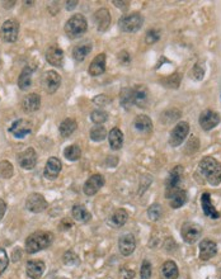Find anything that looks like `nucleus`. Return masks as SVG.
I'll return each mask as SVG.
<instances>
[{
    "instance_id": "1",
    "label": "nucleus",
    "mask_w": 221,
    "mask_h": 279,
    "mask_svg": "<svg viewBox=\"0 0 221 279\" xmlns=\"http://www.w3.org/2000/svg\"><path fill=\"white\" fill-rule=\"evenodd\" d=\"M199 170L205 177L207 183L214 187L221 183V162H219L215 158H203L199 164Z\"/></svg>"
},
{
    "instance_id": "49",
    "label": "nucleus",
    "mask_w": 221,
    "mask_h": 279,
    "mask_svg": "<svg viewBox=\"0 0 221 279\" xmlns=\"http://www.w3.org/2000/svg\"><path fill=\"white\" fill-rule=\"evenodd\" d=\"M5 211H6L5 202H4L3 199H0V219H3V216H4V213H5Z\"/></svg>"
},
{
    "instance_id": "35",
    "label": "nucleus",
    "mask_w": 221,
    "mask_h": 279,
    "mask_svg": "<svg viewBox=\"0 0 221 279\" xmlns=\"http://www.w3.org/2000/svg\"><path fill=\"white\" fill-rule=\"evenodd\" d=\"M107 137V131L102 124H97L90 130V139L95 142H101Z\"/></svg>"
},
{
    "instance_id": "37",
    "label": "nucleus",
    "mask_w": 221,
    "mask_h": 279,
    "mask_svg": "<svg viewBox=\"0 0 221 279\" xmlns=\"http://www.w3.org/2000/svg\"><path fill=\"white\" fill-rule=\"evenodd\" d=\"M161 215H163V207L159 203H154V204L149 207L148 216L152 221H158L161 217Z\"/></svg>"
},
{
    "instance_id": "26",
    "label": "nucleus",
    "mask_w": 221,
    "mask_h": 279,
    "mask_svg": "<svg viewBox=\"0 0 221 279\" xmlns=\"http://www.w3.org/2000/svg\"><path fill=\"white\" fill-rule=\"evenodd\" d=\"M161 276L164 279H177L179 276L177 264L173 260H167L163 266H161Z\"/></svg>"
},
{
    "instance_id": "24",
    "label": "nucleus",
    "mask_w": 221,
    "mask_h": 279,
    "mask_svg": "<svg viewBox=\"0 0 221 279\" xmlns=\"http://www.w3.org/2000/svg\"><path fill=\"white\" fill-rule=\"evenodd\" d=\"M94 22L97 24L98 31L103 32L110 27V14L107 9H99L94 13Z\"/></svg>"
},
{
    "instance_id": "46",
    "label": "nucleus",
    "mask_w": 221,
    "mask_h": 279,
    "mask_svg": "<svg viewBox=\"0 0 221 279\" xmlns=\"http://www.w3.org/2000/svg\"><path fill=\"white\" fill-rule=\"evenodd\" d=\"M121 277H122V279H133L135 272L133 269H122L121 270Z\"/></svg>"
},
{
    "instance_id": "2",
    "label": "nucleus",
    "mask_w": 221,
    "mask_h": 279,
    "mask_svg": "<svg viewBox=\"0 0 221 279\" xmlns=\"http://www.w3.org/2000/svg\"><path fill=\"white\" fill-rule=\"evenodd\" d=\"M54 235L47 231H37L29 235L25 240V250L29 254H35L48 247L52 242Z\"/></svg>"
},
{
    "instance_id": "19",
    "label": "nucleus",
    "mask_w": 221,
    "mask_h": 279,
    "mask_svg": "<svg viewBox=\"0 0 221 279\" xmlns=\"http://www.w3.org/2000/svg\"><path fill=\"white\" fill-rule=\"evenodd\" d=\"M201 206H202L203 213L211 219H220V212H218V209L214 207L211 202V196L210 193H203L201 196Z\"/></svg>"
},
{
    "instance_id": "44",
    "label": "nucleus",
    "mask_w": 221,
    "mask_h": 279,
    "mask_svg": "<svg viewBox=\"0 0 221 279\" xmlns=\"http://www.w3.org/2000/svg\"><path fill=\"white\" fill-rule=\"evenodd\" d=\"M203 74H205V70H203V67L199 66V65H196V66L193 67L192 75L195 76V79L201 80L203 78Z\"/></svg>"
},
{
    "instance_id": "39",
    "label": "nucleus",
    "mask_w": 221,
    "mask_h": 279,
    "mask_svg": "<svg viewBox=\"0 0 221 279\" xmlns=\"http://www.w3.org/2000/svg\"><path fill=\"white\" fill-rule=\"evenodd\" d=\"M153 273V265L149 260H144L141 264V269H140V277L141 279H150Z\"/></svg>"
},
{
    "instance_id": "41",
    "label": "nucleus",
    "mask_w": 221,
    "mask_h": 279,
    "mask_svg": "<svg viewBox=\"0 0 221 279\" xmlns=\"http://www.w3.org/2000/svg\"><path fill=\"white\" fill-rule=\"evenodd\" d=\"M160 38V33H159L158 29H150V31L146 33V43L153 44L158 41Z\"/></svg>"
},
{
    "instance_id": "25",
    "label": "nucleus",
    "mask_w": 221,
    "mask_h": 279,
    "mask_svg": "<svg viewBox=\"0 0 221 279\" xmlns=\"http://www.w3.org/2000/svg\"><path fill=\"white\" fill-rule=\"evenodd\" d=\"M133 126L139 132L149 133L153 130V122L150 117H148L146 114H140L133 120Z\"/></svg>"
},
{
    "instance_id": "21",
    "label": "nucleus",
    "mask_w": 221,
    "mask_h": 279,
    "mask_svg": "<svg viewBox=\"0 0 221 279\" xmlns=\"http://www.w3.org/2000/svg\"><path fill=\"white\" fill-rule=\"evenodd\" d=\"M106 71V55L99 54L95 56L94 60L90 62V66L88 69V73L90 76H99Z\"/></svg>"
},
{
    "instance_id": "27",
    "label": "nucleus",
    "mask_w": 221,
    "mask_h": 279,
    "mask_svg": "<svg viewBox=\"0 0 221 279\" xmlns=\"http://www.w3.org/2000/svg\"><path fill=\"white\" fill-rule=\"evenodd\" d=\"M108 141L110 146L113 150H120L123 145V133L118 127H114L113 130H110L108 135Z\"/></svg>"
},
{
    "instance_id": "48",
    "label": "nucleus",
    "mask_w": 221,
    "mask_h": 279,
    "mask_svg": "<svg viewBox=\"0 0 221 279\" xmlns=\"http://www.w3.org/2000/svg\"><path fill=\"white\" fill-rule=\"evenodd\" d=\"M71 226H73V222L70 221L69 219H64L63 222H61L60 225H59V227H60L61 230H69Z\"/></svg>"
},
{
    "instance_id": "17",
    "label": "nucleus",
    "mask_w": 221,
    "mask_h": 279,
    "mask_svg": "<svg viewBox=\"0 0 221 279\" xmlns=\"http://www.w3.org/2000/svg\"><path fill=\"white\" fill-rule=\"evenodd\" d=\"M46 60L52 66H61L64 61V51L59 46H50L46 51Z\"/></svg>"
},
{
    "instance_id": "34",
    "label": "nucleus",
    "mask_w": 221,
    "mask_h": 279,
    "mask_svg": "<svg viewBox=\"0 0 221 279\" xmlns=\"http://www.w3.org/2000/svg\"><path fill=\"white\" fill-rule=\"evenodd\" d=\"M64 156H65L67 160H70V161H76V160H79L80 156H82V150H80L79 146L70 145L64 150Z\"/></svg>"
},
{
    "instance_id": "51",
    "label": "nucleus",
    "mask_w": 221,
    "mask_h": 279,
    "mask_svg": "<svg viewBox=\"0 0 221 279\" xmlns=\"http://www.w3.org/2000/svg\"><path fill=\"white\" fill-rule=\"evenodd\" d=\"M57 279H66V278H57Z\"/></svg>"
},
{
    "instance_id": "6",
    "label": "nucleus",
    "mask_w": 221,
    "mask_h": 279,
    "mask_svg": "<svg viewBox=\"0 0 221 279\" xmlns=\"http://www.w3.org/2000/svg\"><path fill=\"white\" fill-rule=\"evenodd\" d=\"M180 235L187 244H195L202 236V227L196 222H186L182 226Z\"/></svg>"
},
{
    "instance_id": "31",
    "label": "nucleus",
    "mask_w": 221,
    "mask_h": 279,
    "mask_svg": "<svg viewBox=\"0 0 221 279\" xmlns=\"http://www.w3.org/2000/svg\"><path fill=\"white\" fill-rule=\"evenodd\" d=\"M76 127H78V124H76L75 120L73 118H67V120H63V123L59 127V131H60V135L63 137H69L70 135L75 132Z\"/></svg>"
},
{
    "instance_id": "42",
    "label": "nucleus",
    "mask_w": 221,
    "mask_h": 279,
    "mask_svg": "<svg viewBox=\"0 0 221 279\" xmlns=\"http://www.w3.org/2000/svg\"><path fill=\"white\" fill-rule=\"evenodd\" d=\"M8 264H9V258H8V254L5 253L4 249H0V274H3V272L6 269Z\"/></svg>"
},
{
    "instance_id": "4",
    "label": "nucleus",
    "mask_w": 221,
    "mask_h": 279,
    "mask_svg": "<svg viewBox=\"0 0 221 279\" xmlns=\"http://www.w3.org/2000/svg\"><path fill=\"white\" fill-rule=\"evenodd\" d=\"M142 23H144V18L140 13H131V14L123 16L118 20V27L122 32L133 33V32L139 31L141 28Z\"/></svg>"
},
{
    "instance_id": "33",
    "label": "nucleus",
    "mask_w": 221,
    "mask_h": 279,
    "mask_svg": "<svg viewBox=\"0 0 221 279\" xmlns=\"http://www.w3.org/2000/svg\"><path fill=\"white\" fill-rule=\"evenodd\" d=\"M31 82H32V70L27 66L23 69L22 74L19 75L18 86L22 89V90H27V89L31 86Z\"/></svg>"
},
{
    "instance_id": "14",
    "label": "nucleus",
    "mask_w": 221,
    "mask_h": 279,
    "mask_svg": "<svg viewBox=\"0 0 221 279\" xmlns=\"http://www.w3.org/2000/svg\"><path fill=\"white\" fill-rule=\"evenodd\" d=\"M9 132L16 139H24L32 132V126L27 120H18L9 127Z\"/></svg>"
},
{
    "instance_id": "7",
    "label": "nucleus",
    "mask_w": 221,
    "mask_h": 279,
    "mask_svg": "<svg viewBox=\"0 0 221 279\" xmlns=\"http://www.w3.org/2000/svg\"><path fill=\"white\" fill-rule=\"evenodd\" d=\"M190 133V124L187 122H179L178 124H176L173 130L171 132V136H169V143H171L172 147H178L179 145H182L186 137L188 136Z\"/></svg>"
},
{
    "instance_id": "8",
    "label": "nucleus",
    "mask_w": 221,
    "mask_h": 279,
    "mask_svg": "<svg viewBox=\"0 0 221 279\" xmlns=\"http://www.w3.org/2000/svg\"><path fill=\"white\" fill-rule=\"evenodd\" d=\"M61 84L60 75L54 71V70H50V71H46V73L42 75V86L46 90V93L48 94H52L59 89Z\"/></svg>"
},
{
    "instance_id": "43",
    "label": "nucleus",
    "mask_w": 221,
    "mask_h": 279,
    "mask_svg": "<svg viewBox=\"0 0 221 279\" xmlns=\"http://www.w3.org/2000/svg\"><path fill=\"white\" fill-rule=\"evenodd\" d=\"M64 263L66 264V265H73V264H76L78 263V257H76L73 251H66L65 255H64Z\"/></svg>"
},
{
    "instance_id": "18",
    "label": "nucleus",
    "mask_w": 221,
    "mask_h": 279,
    "mask_svg": "<svg viewBox=\"0 0 221 279\" xmlns=\"http://www.w3.org/2000/svg\"><path fill=\"white\" fill-rule=\"evenodd\" d=\"M149 99V90L145 85H136L133 88V101L139 108H145Z\"/></svg>"
},
{
    "instance_id": "3",
    "label": "nucleus",
    "mask_w": 221,
    "mask_h": 279,
    "mask_svg": "<svg viewBox=\"0 0 221 279\" xmlns=\"http://www.w3.org/2000/svg\"><path fill=\"white\" fill-rule=\"evenodd\" d=\"M87 28H88V22H87L86 17L82 14H75L65 24V33L67 37L74 40V38H79L80 36L84 35Z\"/></svg>"
},
{
    "instance_id": "28",
    "label": "nucleus",
    "mask_w": 221,
    "mask_h": 279,
    "mask_svg": "<svg viewBox=\"0 0 221 279\" xmlns=\"http://www.w3.org/2000/svg\"><path fill=\"white\" fill-rule=\"evenodd\" d=\"M127 219H129V213H127L126 209L118 208L117 211H114L113 215L110 216V223L113 226V227L118 228L122 227V226L127 222Z\"/></svg>"
},
{
    "instance_id": "13",
    "label": "nucleus",
    "mask_w": 221,
    "mask_h": 279,
    "mask_svg": "<svg viewBox=\"0 0 221 279\" xmlns=\"http://www.w3.org/2000/svg\"><path fill=\"white\" fill-rule=\"evenodd\" d=\"M36 162H37V155H36V151L32 147H28V149L19 154L18 164L21 165V168L25 169V170H32L36 166Z\"/></svg>"
},
{
    "instance_id": "10",
    "label": "nucleus",
    "mask_w": 221,
    "mask_h": 279,
    "mask_svg": "<svg viewBox=\"0 0 221 279\" xmlns=\"http://www.w3.org/2000/svg\"><path fill=\"white\" fill-rule=\"evenodd\" d=\"M199 126L202 127V130L210 131L220 123V116L216 112L207 109V111H203L202 113L199 114Z\"/></svg>"
},
{
    "instance_id": "9",
    "label": "nucleus",
    "mask_w": 221,
    "mask_h": 279,
    "mask_svg": "<svg viewBox=\"0 0 221 279\" xmlns=\"http://www.w3.org/2000/svg\"><path fill=\"white\" fill-rule=\"evenodd\" d=\"M19 33V24L14 19H9L4 22L1 31H0V36L3 38V41L5 42H16L18 38Z\"/></svg>"
},
{
    "instance_id": "38",
    "label": "nucleus",
    "mask_w": 221,
    "mask_h": 279,
    "mask_svg": "<svg viewBox=\"0 0 221 279\" xmlns=\"http://www.w3.org/2000/svg\"><path fill=\"white\" fill-rule=\"evenodd\" d=\"M108 118V114L106 113L105 111H102V109H97V111L92 112L90 114V120H92L93 123L95 124H102L105 123L106 120Z\"/></svg>"
},
{
    "instance_id": "40",
    "label": "nucleus",
    "mask_w": 221,
    "mask_h": 279,
    "mask_svg": "<svg viewBox=\"0 0 221 279\" xmlns=\"http://www.w3.org/2000/svg\"><path fill=\"white\" fill-rule=\"evenodd\" d=\"M13 175V165L9 161L0 162V177L4 179H9Z\"/></svg>"
},
{
    "instance_id": "47",
    "label": "nucleus",
    "mask_w": 221,
    "mask_h": 279,
    "mask_svg": "<svg viewBox=\"0 0 221 279\" xmlns=\"http://www.w3.org/2000/svg\"><path fill=\"white\" fill-rule=\"evenodd\" d=\"M94 103H97V104L99 105H105L107 104V103H110V99H108L106 95H98V97H95L94 98Z\"/></svg>"
},
{
    "instance_id": "12",
    "label": "nucleus",
    "mask_w": 221,
    "mask_h": 279,
    "mask_svg": "<svg viewBox=\"0 0 221 279\" xmlns=\"http://www.w3.org/2000/svg\"><path fill=\"white\" fill-rule=\"evenodd\" d=\"M218 254V245L215 241L205 239L199 244V259L202 261H207Z\"/></svg>"
},
{
    "instance_id": "23",
    "label": "nucleus",
    "mask_w": 221,
    "mask_h": 279,
    "mask_svg": "<svg viewBox=\"0 0 221 279\" xmlns=\"http://www.w3.org/2000/svg\"><path fill=\"white\" fill-rule=\"evenodd\" d=\"M41 105V99L37 94L32 93V94L25 95L22 100V108L25 113H32V112H36Z\"/></svg>"
},
{
    "instance_id": "29",
    "label": "nucleus",
    "mask_w": 221,
    "mask_h": 279,
    "mask_svg": "<svg viewBox=\"0 0 221 279\" xmlns=\"http://www.w3.org/2000/svg\"><path fill=\"white\" fill-rule=\"evenodd\" d=\"M169 202H171V206H172V208H174V209H178V208H180V207L183 206L184 203L187 202V193H186V190H183L182 188L180 189H178V190H176L173 194H172L169 198Z\"/></svg>"
},
{
    "instance_id": "32",
    "label": "nucleus",
    "mask_w": 221,
    "mask_h": 279,
    "mask_svg": "<svg viewBox=\"0 0 221 279\" xmlns=\"http://www.w3.org/2000/svg\"><path fill=\"white\" fill-rule=\"evenodd\" d=\"M73 219L78 222H88L92 219V215L84 206H74L73 208Z\"/></svg>"
},
{
    "instance_id": "45",
    "label": "nucleus",
    "mask_w": 221,
    "mask_h": 279,
    "mask_svg": "<svg viewBox=\"0 0 221 279\" xmlns=\"http://www.w3.org/2000/svg\"><path fill=\"white\" fill-rule=\"evenodd\" d=\"M130 60H131V59H130L129 54H127L126 51H122V52L118 54V61H120L121 63H123V65H129Z\"/></svg>"
},
{
    "instance_id": "30",
    "label": "nucleus",
    "mask_w": 221,
    "mask_h": 279,
    "mask_svg": "<svg viewBox=\"0 0 221 279\" xmlns=\"http://www.w3.org/2000/svg\"><path fill=\"white\" fill-rule=\"evenodd\" d=\"M90 51H92V43L79 44V46H76V47L74 48L73 56L78 62H82V61H84V59L90 54Z\"/></svg>"
},
{
    "instance_id": "50",
    "label": "nucleus",
    "mask_w": 221,
    "mask_h": 279,
    "mask_svg": "<svg viewBox=\"0 0 221 279\" xmlns=\"http://www.w3.org/2000/svg\"><path fill=\"white\" fill-rule=\"evenodd\" d=\"M76 4H78V1H67L66 9H67V10L74 9V8H75V6H76Z\"/></svg>"
},
{
    "instance_id": "20",
    "label": "nucleus",
    "mask_w": 221,
    "mask_h": 279,
    "mask_svg": "<svg viewBox=\"0 0 221 279\" xmlns=\"http://www.w3.org/2000/svg\"><path fill=\"white\" fill-rule=\"evenodd\" d=\"M61 171V161L57 158L52 156L47 160L46 166H44V174L47 179H56L57 175L60 174Z\"/></svg>"
},
{
    "instance_id": "15",
    "label": "nucleus",
    "mask_w": 221,
    "mask_h": 279,
    "mask_svg": "<svg viewBox=\"0 0 221 279\" xmlns=\"http://www.w3.org/2000/svg\"><path fill=\"white\" fill-rule=\"evenodd\" d=\"M105 185V178L101 174H94L89 178L88 180L84 184V193L87 196H94L95 193H98V190Z\"/></svg>"
},
{
    "instance_id": "22",
    "label": "nucleus",
    "mask_w": 221,
    "mask_h": 279,
    "mask_svg": "<svg viewBox=\"0 0 221 279\" xmlns=\"http://www.w3.org/2000/svg\"><path fill=\"white\" fill-rule=\"evenodd\" d=\"M27 276L31 279H40L44 272V263L40 260H29L27 263Z\"/></svg>"
},
{
    "instance_id": "5",
    "label": "nucleus",
    "mask_w": 221,
    "mask_h": 279,
    "mask_svg": "<svg viewBox=\"0 0 221 279\" xmlns=\"http://www.w3.org/2000/svg\"><path fill=\"white\" fill-rule=\"evenodd\" d=\"M183 178V166L177 165L172 169V171L168 175L167 183H165V197L169 198L176 190L180 189V181Z\"/></svg>"
},
{
    "instance_id": "36",
    "label": "nucleus",
    "mask_w": 221,
    "mask_h": 279,
    "mask_svg": "<svg viewBox=\"0 0 221 279\" xmlns=\"http://www.w3.org/2000/svg\"><path fill=\"white\" fill-rule=\"evenodd\" d=\"M121 105H122L125 109H129L131 105L133 104V89L131 88H125L121 90Z\"/></svg>"
},
{
    "instance_id": "16",
    "label": "nucleus",
    "mask_w": 221,
    "mask_h": 279,
    "mask_svg": "<svg viewBox=\"0 0 221 279\" xmlns=\"http://www.w3.org/2000/svg\"><path fill=\"white\" fill-rule=\"evenodd\" d=\"M118 249H120L121 254L125 257H129L135 251L136 249V240L133 238V235L125 234L120 238L118 241Z\"/></svg>"
},
{
    "instance_id": "52",
    "label": "nucleus",
    "mask_w": 221,
    "mask_h": 279,
    "mask_svg": "<svg viewBox=\"0 0 221 279\" xmlns=\"http://www.w3.org/2000/svg\"><path fill=\"white\" fill-rule=\"evenodd\" d=\"M220 279H221V276H220Z\"/></svg>"
},
{
    "instance_id": "11",
    "label": "nucleus",
    "mask_w": 221,
    "mask_h": 279,
    "mask_svg": "<svg viewBox=\"0 0 221 279\" xmlns=\"http://www.w3.org/2000/svg\"><path fill=\"white\" fill-rule=\"evenodd\" d=\"M25 207H27L28 211H31V212L33 213L44 212V209L47 208V200L44 199L42 194L32 193L29 194V197L27 198Z\"/></svg>"
}]
</instances>
